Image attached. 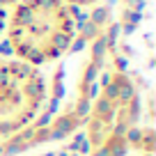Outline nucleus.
<instances>
[{
  "label": "nucleus",
  "instance_id": "1",
  "mask_svg": "<svg viewBox=\"0 0 156 156\" xmlns=\"http://www.w3.org/2000/svg\"><path fill=\"white\" fill-rule=\"evenodd\" d=\"M151 122V94L138 85L122 58V46L112 53L99 78L90 108L85 112L83 138L85 156H131L129 138L140 122Z\"/></svg>",
  "mask_w": 156,
  "mask_h": 156
},
{
  "label": "nucleus",
  "instance_id": "2",
  "mask_svg": "<svg viewBox=\"0 0 156 156\" xmlns=\"http://www.w3.org/2000/svg\"><path fill=\"white\" fill-rule=\"evenodd\" d=\"M78 16L62 0H16L9 9L0 46L7 55L48 69L76 51Z\"/></svg>",
  "mask_w": 156,
  "mask_h": 156
},
{
  "label": "nucleus",
  "instance_id": "3",
  "mask_svg": "<svg viewBox=\"0 0 156 156\" xmlns=\"http://www.w3.org/2000/svg\"><path fill=\"white\" fill-rule=\"evenodd\" d=\"M46 101L48 73L0 51V140L32 124Z\"/></svg>",
  "mask_w": 156,
  "mask_h": 156
},
{
  "label": "nucleus",
  "instance_id": "4",
  "mask_svg": "<svg viewBox=\"0 0 156 156\" xmlns=\"http://www.w3.org/2000/svg\"><path fill=\"white\" fill-rule=\"evenodd\" d=\"M129 149L131 156H154L156 151V131H154V122H140L136 129L131 131L129 138Z\"/></svg>",
  "mask_w": 156,
  "mask_h": 156
},
{
  "label": "nucleus",
  "instance_id": "5",
  "mask_svg": "<svg viewBox=\"0 0 156 156\" xmlns=\"http://www.w3.org/2000/svg\"><path fill=\"white\" fill-rule=\"evenodd\" d=\"M62 2H64V5H69V7H73L76 12H85V9H90V7L103 2V0H62Z\"/></svg>",
  "mask_w": 156,
  "mask_h": 156
},
{
  "label": "nucleus",
  "instance_id": "6",
  "mask_svg": "<svg viewBox=\"0 0 156 156\" xmlns=\"http://www.w3.org/2000/svg\"><path fill=\"white\" fill-rule=\"evenodd\" d=\"M16 0H0V41H2V30H5V21H7V14L9 9L14 7Z\"/></svg>",
  "mask_w": 156,
  "mask_h": 156
}]
</instances>
